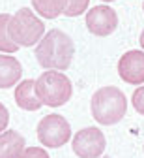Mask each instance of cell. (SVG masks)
Masks as SVG:
<instances>
[{
    "instance_id": "1",
    "label": "cell",
    "mask_w": 144,
    "mask_h": 158,
    "mask_svg": "<svg viewBox=\"0 0 144 158\" xmlns=\"http://www.w3.org/2000/svg\"><path fill=\"white\" fill-rule=\"evenodd\" d=\"M75 55V44L73 40L58 28L49 30L39 40L36 47V58L41 68L45 70H68L71 66Z\"/></svg>"
},
{
    "instance_id": "4",
    "label": "cell",
    "mask_w": 144,
    "mask_h": 158,
    "mask_svg": "<svg viewBox=\"0 0 144 158\" xmlns=\"http://www.w3.org/2000/svg\"><path fill=\"white\" fill-rule=\"evenodd\" d=\"M43 21L28 8H21L15 15H11L8 23V34L19 47H32L39 44V40L43 38Z\"/></svg>"
},
{
    "instance_id": "9",
    "label": "cell",
    "mask_w": 144,
    "mask_h": 158,
    "mask_svg": "<svg viewBox=\"0 0 144 158\" xmlns=\"http://www.w3.org/2000/svg\"><path fill=\"white\" fill-rule=\"evenodd\" d=\"M15 102L21 109L25 111H37L41 106V100L36 94V81L34 79H25L23 83H19L15 89Z\"/></svg>"
},
{
    "instance_id": "11",
    "label": "cell",
    "mask_w": 144,
    "mask_h": 158,
    "mask_svg": "<svg viewBox=\"0 0 144 158\" xmlns=\"http://www.w3.org/2000/svg\"><path fill=\"white\" fill-rule=\"evenodd\" d=\"M25 137L15 130H6L0 134V158H19L25 151Z\"/></svg>"
},
{
    "instance_id": "13",
    "label": "cell",
    "mask_w": 144,
    "mask_h": 158,
    "mask_svg": "<svg viewBox=\"0 0 144 158\" xmlns=\"http://www.w3.org/2000/svg\"><path fill=\"white\" fill-rule=\"evenodd\" d=\"M11 15L8 13H0V51L2 53H15L19 45L13 42L8 34V23H10Z\"/></svg>"
},
{
    "instance_id": "15",
    "label": "cell",
    "mask_w": 144,
    "mask_h": 158,
    "mask_svg": "<svg viewBox=\"0 0 144 158\" xmlns=\"http://www.w3.org/2000/svg\"><path fill=\"white\" fill-rule=\"evenodd\" d=\"M133 107L137 113L144 115V85H140L135 92H133Z\"/></svg>"
},
{
    "instance_id": "16",
    "label": "cell",
    "mask_w": 144,
    "mask_h": 158,
    "mask_svg": "<svg viewBox=\"0 0 144 158\" xmlns=\"http://www.w3.org/2000/svg\"><path fill=\"white\" fill-rule=\"evenodd\" d=\"M19 158H49V154H47L45 149H41V147H28V149H25L23 152H21Z\"/></svg>"
},
{
    "instance_id": "18",
    "label": "cell",
    "mask_w": 144,
    "mask_h": 158,
    "mask_svg": "<svg viewBox=\"0 0 144 158\" xmlns=\"http://www.w3.org/2000/svg\"><path fill=\"white\" fill-rule=\"evenodd\" d=\"M138 42H140V47L144 49V30L140 32V38H138Z\"/></svg>"
},
{
    "instance_id": "7",
    "label": "cell",
    "mask_w": 144,
    "mask_h": 158,
    "mask_svg": "<svg viewBox=\"0 0 144 158\" xmlns=\"http://www.w3.org/2000/svg\"><path fill=\"white\" fill-rule=\"evenodd\" d=\"M118 27V15L111 6H95L86 13V28L94 36H111Z\"/></svg>"
},
{
    "instance_id": "8",
    "label": "cell",
    "mask_w": 144,
    "mask_h": 158,
    "mask_svg": "<svg viewBox=\"0 0 144 158\" xmlns=\"http://www.w3.org/2000/svg\"><path fill=\"white\" fill-rule=\"evenodd\" d=\"M118 75L129 85L144 83V51H127L118 60Z\"/></svg>"
},
{
    "instance_id": "19",
    "label": "cell",
    "mask_w": 144,
    "mask_h": 158,
    "mask_svg": "<svg viewBox=\"0 0 144 158\" xmlns=\"http://www.w3.org/2000/svg\"><path fill=\"white\" fill-rule=\"evenodd\" d=\"M103 2H114V0H103Z\"/></svg>"
},
{
    "instance_id": "17",
    "label": "cell",
    "mask_w": 144,
    "mask_h": 158,
    "mask_svg": "<svg viewBox=\"0 0 144 158\" xmlns=\"http://www.w3.org/2000/svg\"><path fill=\"white\" fill-rule=\"evenodd\" d=\"M8 123H10V113H8V109H6L4 104H0V134L6 130Z\"/></svg>"
},
{
    "instance_id": "14",
    "label": "cell",
    "mask_w": 144,
    "mask_h": 158,
    "mask_svg": "<svg viewBox=\"0 0 144 158\" xmlns=\"http://www.w3.org/2000/svg\"><path fill=\"white\" fill-rule=\"evenodd\" d=\"M88 4H90V0H66L64 15H68V17H77V15L84 13V11L88 10Z\"/></svg>"
},
{
    "instance_id": "12",
    "label": "cell",
    "mask_w": 144,
    "mask_h": 158,
    "mask_svg": "<svg viewBox=\"0 0 144 158\" xmlns=\"http://www.w3.org/2000/svg\"><path fill=\"white\" fill-rule=\"evenodd\" d=\"M32 6L43 19H56L64 13L66 0H32Z\"/></svg>"
},
{
    "instance_id": "2",
    "label": "cell",
    "mask_w": 144,
    "mask_h": 158,
    "mask_svg": "<svg viewBox=\"0 0 144 158\" xmlns=\"http://www.w3.org/2000/svg\"><path fill=\"white\" fill-rule=\"evenodd\" d=\"M127 111L126 94L116 87H103L92 96V117L103 126L120 123Z\"/></svg>"
},
{
    "instance_id": "10",
    "label": "cell",
    "mask_w": 144,
    "mask_h": 158,
    "mask_svg": "<svg viewBox=\"0 0 144 158\" xmlns=\"http://www.w3.org/2000/svg\"><path fill=\"white\" fill-rule=\"evenodd\" d=\"M21 75H23V66L17 58L10 55H0V89L13 87Z\"/></svg>"
},
{
    "instance_id": "5",
    "label": "cell",
    "mask_w": 144,
    "mask_h": 158,
    "mask_svg": "<svg viewBox=\"0 0 144 158\" xmlns=\"http://www.w3.org/2000/svg\"><path fill=\"white\" fill-rule=\"evenodd\" d=\"M71 137V126L62 115L51 113L37 123V139L43 147L58 149L66 145Z\"/></svg>"
},
{
    "instance_id": "3",
    "label": "cell",
    "mask_w": 144,
    "mask_h": 158,
    "mask_svg": "<svg viewBox=\"0 0 144 158\" xmlns=\"http://www.w3.org/2000/svg\"><path fill=\"white\" fill-rule=\"evenodd\" d=\"M36 94L43 106L60 107L69 102L73 85L66 73L58 70H47L36 79Z\"/></svg>"
},
{
    "instance_id": "6",
    "label": "cell",
    "mask_w": 144,
    "mask_h": 158,
    "mask_svg": "<svg viewBox=\"0 0 144 158\" xmlns=\"http://www.w3.org/2000/svg\"><path fill=\"white\" fill-rule=\"evenodd\" d=\"M107 139L103 132L99 128L88 126V128H82L73 135V143L71 149L79 158H99L105 151Z\"/></svg>"
},
{
    "instance_id": "20",
    "label": "cell",
    "mask_w": 144,
    "mask_h": 158,
    "mask_svg": "<svg viewBox=\"0 0 144 158\" xmlns=\"http://www.w3.org/2000/svg\"><path fill=\"white\" fill-rule=\"evenodd\" d=\"M103 158H111V156H103Z\"/></svg>"
},
{
    "instance_id": "21",
    "label": "cell",
    "mask_w": 144,
    "mask_h": 158,
    "mask_svg": "<svg viewBox=\"0 0 144 158\" xmlns=\"http://www.w3.org/2000/svg\"><path fill=\"white\" fill-rule=\"evenodd\" d=\"M142 10H144V4H142Z\"/></svg>"
}]
</instances>
